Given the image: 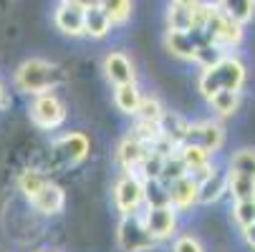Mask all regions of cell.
Wrapping results in <instances>:
<instances>
[{
	"label": "cell",
	"instance_id": "d6986e66",
	"mask_svg": "<svg viewBox=\"0 0 255 252\" xmlns=\"http://www.w3.org/2000/svg\"><path fill=\"white\" fill-rule=\"evenodd\" d=\"M215 3L228 18H233L243 25L250 23L255 15V0H215Z\"/></svg>",
	"mask_w": 255,
	"mask_h": 252
},
{
	"label": "cell",
	"instance_id": "7402d4cb",
	"mask_svg": "<svg viewBox=\"0 0 255 252\" xmlns=\"http://www.w3.org/2000/svg\"><path fill=\"white\" fill-rule=\"evenodd\" d=\"M177 154L182 157V162L187 164V169H197V167L212 162V154L210 152H205L202 147H197V144H187V141L177 147Z\"/></svg>",
	"mask_w": 255,
	"mask_h": 252
},
{
	"label": "cell",
	"instance_id": "e0dca14e",
	"mask_svg": "<svg viewBox=\"0 0 255 252\" xmlns=\"http://www.w3.org/2000/svg\"><path fill=\"white\" fill-rule=\"evenodd\" d=\"M187 129H190V121H185L179 114L164 111L162 119H159V134H162V139H167L169 144H174V147L185 144V139H187Z\"/></svg>",
	"mask_w": 255,
	"mask_h": 252
},
{
	"label": "cell",
	"instance_id": "30bf717a",
	"mask_svg": "<svg viewBox=\"0 0 255 252\" xmlns=\"http://www.w3.org/2000/svg\"><path fill=\"white\" fill-rule=\"evenodd\" d=\"M167 189H169V204L177 212H185L192 204H197V189H200V184L195 182L190 174H185V176L174 179V182H169Z\"/></svg>",
	"mask_w": 255,
	"mask_h": 252
},
{
	"label": "cell",
	"instance_id": "74e56055",
	"mask_svg": "<svg viewBox=\"0 0 255 252\" xmlns=\"http://www.w3.org/2000/svg\"><path fill=\"white\" fill-rule=\"evenodd\" d=\"M71 3H76L81 8H91V5H99V0H71Z\"/></svg>",
	"mask_w": 255,
	"mask_h": 252
},
{
	"label": "cell",
	"instance_id": "484cf974",
	"mask_svg": "<svg viewBox=\"0 0 255 252\" xmlns=\"http://www.w3.org/2000/svg\"><path fill=\"white\" fill-rule=\"evenodd\" d=\"M192 10L195 8H182L177 3H169V8H167V30H190L192 28Z\"/></svg>",
	"mask_w": 255,
	"mask_h": 252
},
{
	"label": "cell",
	"instance_id": "2e32d148",
	"mask_svg": "<svg viewBox=\"0 0 255 252\" xmlns=\"http://www.w3.org/2000/svg\"><path fill=\"white\" fill-rule=\"evenodd\" d=\"M147 152H149L147 144H141V141L127 136L119 147H117V162L122 164L124 171H134V169L139 167V162L147 157Z\"/></svg>",
	"mask_w": 255,
	"mask_h": 252
},
{
	"label": "cell",
	"instance_id": "4316f807",
	"mask_svg": "<svg viewBox=\"0 0 255 252\" xmlns=\"http://www.w3.org/2000/svg\"><path fill=\"white\" fill-rule=\"evenodd\" d=\"M225 53H228V51H225L220 43H215V41H205V43H200V46H197V51H195V63H200L202 68H210V66H215L217 61H220Z\"/></svg>",
	"mask_w": 255,
	"mask_h": 252
},
{
	"label": "cell",
	"instance_id": "8992f818",
	"mask_svg": "<svg viewBox=\"0 0 255 252\" xmlns=\"http://www.w3.org/2000/svg\"><path fill=\"white\" fill-rule=\"evenodd\" d=\"M144 220V227L147 232L162 242V240H169L177 230V209L172 204H162V207H147V212L141 214Z\"/></svg>",
	"mask_w": 255,
	"mask_h": 252
},
{
	"label": "cell",
	"instance_id": "7a4b0ae2",
	"mask_svg": "<svg viewBox=\"0 0 255 252\" xmlns=\"http://www.w3.org/2000/svg\"><path fill=\"white\" fill-rule=\"evenodd\" d=\"M13 81H15L18 91L35 96V93H43V91H51V88L61 86L66 81V76H63V71L58 66H53V63L43 61V58H28V61H23L18 66Z\"/></svg>",
	"mask_w": 255,
	"mask_h": 252
},
{
	"label": "cell",
	"instance_id": "ffe728a7",
	"mask_svg": "<svg viewBox=\"0 0 255 252\" xmlns=\"http://www.w3.org/2000/svg\"><path fill=\"white\" fill-rule=\"evenodd\" d=\"M141 101V91L136 88V84H124V86H114V103L122 114L134 116L136 106Z\"/></svg>",
	"mask_w": 255,
	"mask_h": 252
},
{
	"label": "cell",
	"instance_id": "603a6c76",
	"mask_svg": "<svg viewBox=\"0 0 255 252\" xmlns=\"http://www.w3.org/2000/svg\"><path fill=\"white\" fill-rule=\"evenodd\" d=\"M144 204L147 207L169 204V189L162 179H147V182H144Z\"/></svg>",
	"mask_w": 255,
	"mask_h": 252
},
{
	"label": "cell",
	"instance_id": "d6a6232c",
	"mask_svg": "<svg viewBox=\"0 0 255 252\" xmlns=\"http://www.w3.org/2000/svg\"><path fill=\"white\" fill-rule=\"evenodd\" d=\"M233 220L240 227L253 225L255 222V199H235V204H233Z\"/></svg>",
	"mask_w": 255,
	"mask_h": 252
},
{
	"label": "cell",
	"instance_id": "f546056e",
	"mask_svg": "<svg viewBox=\"0 0 255 252\" xmlns=\"http://www.w3.org/2000/svg\"><path fill=\"white\" fill-rule=\"evenodd\" d=\"M162 114H164V106H162L157 98H152V96H141V101H139V106H136V114H134V116L141 119V121L159 124Z\"/></svg>",
	"mask_w": 255,
	"mask_h": 252
},
{
	"label": "cell",
	"instance_id": "836d02e7",
	"mask_svg": "<svg viewBox=\"0 0 255 252\" xmlns=\"http://www.w3.org/2000/svg\"><path fill=\"white\" fill-rule=\"evenodd\" d=\"M172 252H205V247H202V242L195 235H182V237L174 240Z\"/></svg>",
	"mask_w": 255,
	"mask_h": 252
},
{
	"label": "cell",
	"instance_id": "f1b7e54d",
	"mask_svg": "<svg viewBox=\"0 0 255 252\" xmlns=\"http://www.w3.org/2000/svg\"><path fill=\"white\" fill-rule=\"evenodd\" d=\"M185 174H190V169H187V164L182 162V157H179L177 149H174L169 157H164V164H162V174H159V179H162L164 184H169V182H174V179L185 176Z\"/></svg>",
	"mask_w": 255,
	"mask_h": 252
},
{
	"label": "cell",
	"instance_id": "5bb4252c",
	"mask_svg": "<svg viewBox=\"0 0 255 252\" xmlns=\"http://www.w3.org/2000/svg\"><path fill=\"white\" fill-rule=\"evenodd\" d=\"M89 149H91V144H89L86 134H81V131H68V134L58 141L61 157H63L66 162H71V164L84 162V159L89 157Z\"/></svg>",
	"mask_w": 255,
	"mask_h": 252
},
{
	"label": "cell",
	"instance_id": "44dd1931",
	"mask_svg": "<svg viewBox=\"0 0 255 252\" xmlns=\"http://www.w3.org/2000/svg\"><path fill=\"white\" fill-rule=\"evenodd\" d=\"M228 194H233V199H255V179L230 169L228 171Z\"/></svg>",
	"mask_w": 255,
	"mask_h": 252
},
{
	"label": "cell",
	"instance_id": "8fae6325",
	"mask_svg": "<svg viewBox=\"0 0 255 252\" xmlns=\"http://www.w3.org/2000/svg\"><path fill=\"white\" fill-rule=\"evenodd\" d=\"M228 194V171H220V169H212L210 176H205L200 182V189H197V204H215L220 202L223 197Z\"/></svg>",
	"mask_w": 255,
	"mask_h": 252
},
{
	"label": "cell",
	"instance_id": "9c48e42d",
	"mask_svg": "<svg viewBox=\"0 0 255 252\" xmlns=\"http://www.w3.org/2000/svg\"><path fill=\"white\" fill-rule=\"evenodd\" d=\"M53 25L71 38H79L84 35V8L71 3V0H61L56 13H53Z\"/></svg>",
	"mask_w": 255,
	"mask_h": 252
},
{
	"label": "cell",
	"instance_id": "e575fe53",
	"mask_svg": "<svg viewBox=\"0 0 255 252\" xmlns=\"http://www.w3.org/2000/svg\"><path fill=\"white\" fill-rule=\"evenodd\" d=\"M243 230V240H245V245L255 252V222L253 225H245V227H240Z\"/></svg>",
	"mask_w": 255,
	"mask_h": 252
},
{
	"label": "cell",
	"instance_id": "ac0fdd59",
	"mask_svg": "<svg viewBox=\"0 0 255 252\" xmlns=\"http://www.w3.org/2000/svg\"><path fill=\"white\" fill-rule=\"evenodd\" d=\"M210 109L215 111V116L220 119H228L233 116L238 109H240V91H217L207 98Z\"/></svg>",
	"mask_w": 255,
	"mask_h": 252
},
{
	"label": "cell",
	"instance_id": "8d00e7d4",
	"mask_svg": "<svg viewBox=\"0 0 255 252\" xmlns=\"http://www.w3.org/2000/svg\"><path fill=\"white\" fill-rule=\"evenodd\" d=\"M172 3H177V5H182V8H195L200 0H172Z\"/></svg>",
	"mask_w": 255,
	"mask_h": 252
},
{
	"label": "cell",
	"instance_id": "ba28073f",
	"mask_svg": "<svg viewBox=\"0 0 255 252\" xmlns=\"http://www.w3.org/2000/svg\"><path fill=\"white\" fill-rule=\"evenodd\" d=\"M104 76L112 86H124V84H136V71L134 63L129 61L127 53L112 51L104 58Z\"/></svg>",
	"mask_w": 255,
	"mask_h": 252
},
{
	"label": "cell",
	"instance_id": "4fadbf2b",
	"mask_svg": "<svg viewBox=\"0 0 255 252\" xmlns=\"http://www.w3.org/2000/svg\"><path fill=\"white\" fill-rule=\"evenodd\" d=\"M164 48L179 61H195L197 43L190 35V30H167L164 33Z\"/></svg>",
	"mask_w": 255,
	"mask_h": 252
},
{
	"label": "cell",
	"instance_id": "1f68e13d",
	"mask_svg": "<svg viewBox=\"0 0 255 252\" xmlns=\"http://www.w3.org/2000/svg\"><path fill=\"white\" fill-rule=\"evenodd\" d=\"M129 136H131V139H136V141H141V144H147V147H152V144H154L162 134H159V124H152V121H141V119H136L134 129H129Z\"/></svg>",
	"mask_w": 255,
	"mask_h": 252
},
{
	"label": "cell",
	"instance_id": "d4e9b609",
	"mask_svg": "<svg viewBox=\"0 0 255 252\" xmlns=\"http://www.w3.org/2000/svg\"><path fill=\"white\" fill-rule=\"evenodd\" d=\"M99 8L112 18L114 25H122L131 15V0H99Z\"/></svg>",
	"mask_w": 255,
	"mask_h": 252
},
{
	"label": "cell",
	"instance_id": "52a82bcc",
	"mask_svg": "<svg viewBox=\"0 0 255 252\" xmlns=\"http://www.w3.org/2000/svg\"><path fill=\"white\" fill-rule=\"evenodd\" d=\"M187 144H197V147H202L205 152L215 154L223 149L225 144V129L220 121H197V124H190L187 129Z\"/></svg>",
	"mask_w": 255,
	"mask_h": 252
},
{
	"label": "cell",
	"instance_id": "f35d334b",
	"mask_svg": "<svg viewBox=\"0 0 255 252\" xmlns=\"http://www.w3.org/2000/svg\"><path fill=\"white\" fill-rule=\"evenodd\" d=\"M43 252H51V250H43Z\"/></svg>",
	"mask_w": 255,
	"mask_h": 252
},
{
	"label": "cell",
	"instance_id": "4dcf8cb0",
	"mask_svg": "<svg viewBox=\"0 0 255 252\" xmlns=\"http://www.w3.org/2000/svg\"><path fill=\"white\" fill-rule=\"evenodd\" d=\"M230 169L255 179V149H240L230 157Z\"/></svg>",
	"mask_w": 255,
	"mask_h": 252
},
{
	"label": "cell",
	"instance_id": "277c9868",
	"mask_svg": "<svg viewBox=\"0 0 255 252\" xmlns=\"http://www.w3.org/2000/svg\"><path fill=\"white\" fill-rule=\"evenodd\" d=\"M30 121L38 129H43V131L58 129L66 121V106H63V101L53 91L35 93V98L30 103Z\"/></svg>",
	"mask_w": 255,
	"mask_h": 252
},
{
	"label": "cell",
	"instance_id": "83f0119b",
	"mask_svg": "<svg viewBox=\"0 0 255 252\" xmlns=\"http://www.w3.org/2000/svg\"><path fill=\"white\" fill-rule=\"evenodd\" d=\"M48 182V179L41 174V171H35V169H25V171H20V176H18V189L30 199V197H35L41 189H43V184Z\"/></svg>",
	"mask_w": 255,
	"mask_h": 252
},
{
	"label": "cell",
	"instance_id": "cb8c5ba5",
	"mask_svg": "<svg viewBox=\"0 0 255 252\" xmlns=\"http://www.w3.org/2000/svg\"><path fill=\"white\" fill-rule=\"evenodd\" d=\"M162 164H164V157L149 149L147 157H144V159L139 162V167L134 169V174L141 179V182H147V179H159V174H162Z\"/></svg>",
	"mask_w": 255,
	"mask_h": 252
},
{
	"label": "cell",
	"instance_id": "3957f363",
	"mask_svg": "<svg viewBox=\"0 0 255 252\" xmlns=\"http://www.w3.org/2000/svg\"><path fill=\"white\" fill-rule=\"evenodd\" d=\"M117 242L124 252H149L157 245V240L144 227V220L139 212L122 214V220L117 225Z\"/></svg>",
	"mask_w": 255,
	"mask_h": 252
},
{
	"label": "cell",
	"instance_id": "5b68a950",
	"mask_svg": "<svg viewBox=\"0 0 255 252\" xmlns=\"http://www.w3.org/2000/svg\"><path fill=\"white\" fill-rule=\"evenodd\" d=\"M114 204L122 214L139 212V207L144 204V182L134 171H124L114 184Z\"/></svg>",
	"mask_w": 255,
	"mask_h": 252
},
{
	"label": "cell",
	"instance_id": "7c38bea8",
	"mask_svg": "<svg viewBox=\"0 0 255 252\" xmlns=\"http://www.w3.org/2000/svg\"><path fill=\"white\" fill-rule=\"evenodd\" d=\"M30 204H33L35 212H41V214H46V217H51V214H58V212L63 209L66 194H63V189H61L58 184L46 182L43 189H41L38 194L30 197Z\"/></svg>",
	"mask_w": 255,
	"mask_h": 252
},
{
	"label": "cell",
	"instance_id": "9a60e30c",
	"mask_svg": "<svg viewBox=\"0 0 255 252\" xmlns=\"http://www.w3.org/2000/svg\"><path fill=\"white\" fill-rule=\"evenodd\" d=\"M114 23L112 18H109L99 5H91V8H84V35H89V38H106L109 33H112Z\"/></svg>",
	"mask_w": 255,
	"mask_h": 252
},
{
	"label": "cell",
	"instance_id": "6da1fadb",
	"mask_svg": "<svg viewBox=\"0 0 255 252\" xmlns=\"http://www.w3.org/2000/svg\"><path fill=\"white\" fill-rule=\"evenodd\" d=\"M245 79H248L245 63H243L238 56L225 53L215 66L202 68L200 81H197V91H200L205 98H210V96L217 93V91H240V88L245 86Z\"/></svg>",
	"mask_w": 255,
	"mask_h": 252
},
{
	"label": "cell",
	"instance_id": "d590c367",
	"mask_svg": "<svg viewBox=\"0 0 255 252\" xmlns=\"http://www.w3.org/2000/svg\"><path fill=\"white\" fill-rule=\"evenodd\" d=\"M5 106H8V91H5L3 84H0V111H3Z\"/></svg>",
	"mask_w": 255,
	"mask_h": 252
}]
</instances>
